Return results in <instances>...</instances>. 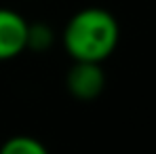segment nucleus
Returning <instances> with one entry per match:
<instances>
[{"label":"nucleus","instance_id":"obj_1","mask_svg":"<svg viewBox=\"0 0 156 154\" xmlns=\"http://www.w3.org/2000/svg\"><path fill=\"white\" fill-rule=\"evenodd\" d=\"M120 38L116 17L99 6H89L72 15L63 27V47L74 61L101 63L108 59Z\"/></svg>","mask_w":156,"mask_h":154},{"label":"nucleus","instance_id":"obj_2","mask_svg":"<svg viewBox=\"0 0 156 154\" xmlns=\"http://www.w3.org/2000/svg\"><path fill=\"white\" fill-rule=\"evenodd\" d=\"M66 87L72 97L80 102L97 99L105 89V72L99 63L74 61V66L66 74Z\"/></svg>","mask_w":156,"mask_h":154},{"label":"nucleus","instance_id":"obj_3","mask_svg":"<svg viewBox=\"0 0 156 154\" xmlns=\"http://www.w3.org/2000/svg\"><path fill=\"white\" fill-rule=\"evenodd\" d=\"M27 23L13 9H0V61L13 59L27 49Z\"/></svg>","mask_w":156,"mask_h":154},{"label":"nucleus","instance_id":"obj_4","mask_svg":"<svg viewBox=\"0 0 156 154\" xmlns=\"http://www.w3.org/2000/svg\"><path fill=\"white\" fill-rule=\"evenodd\" d=\"M0 154H51V152L40 139H36L32 135H15V137H9L0 146Z\"/></svg>","mask_w":156,"mask_h":154},{"label":"nucleus","instance_id":"obj_5","mask_svg":"<svg viewBox=\"0 0 156 154\" xmlns=\"http://www.w3.org/2000/svg\"><path fill=\"white\" fill-rule=\"evenodd\" d=\"M53 45V32L47 23L27 26V49L32 51H47Z\"/></svg>","mask_w":156,"mask_h":154}]
</instances>
